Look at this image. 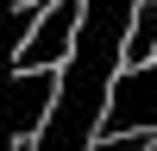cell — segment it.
Listing matches in <instances>:
<instances>
[{"mask_svg":"<svg viewBox=\"0 0 157 151\" xmlns=\"http://www.w3.org/2000/svg\"><path fill=\"white\" fill-rule=\"evenodd\" d=\"M82 6L88 0H50L38 32L13 50V69H63L75 57V38H82Z\"/></svg>","mask_w":157,"mask_h":151,"instance_id":"cell-1","label":"cell"},{"mask_svg":"<svg viewBox=\"0 0 157 151\" xmlns=\"http://www.w3.org/2000/svg\"><path fill=\"white\" fill-rule=\"evenodd\" d=\"M57 95H63V76H50V69H13L6 76V126L19 145H32L44 132V120L57 113Z\"/></svg>","mask_w":157,"mask_h":151,"instance_id":"cell-2","label":"cell"},{"mask_svg":"<svg viewBox=\"0 0 157 151\" xmlns=\"http://www.w3.org/2000/svg\"><path fill=\"white\" fill-rule=\"evenodd\" d=\"M151 57H157V0H138L132 38H126V69L132 63H151Z\"/></svg>","mask_w":157,"mask_h":151,"instance_id":"cell-3","label":"cell"},{"mask_svg":"<svg viewBox=\"0 0 157 151\" xmlns=\"http://www.w3.org/2000/svg\"><path fill=\"white\" fill-rule=\"evenodd\" d=\"M38 19H44V13H38V0H13V25H6V44L19 50L25 38L38 32Z\"/></svg>","mask_w":157,"mask_h":151,"instance_id":"cell-4","label":"cell"}]
</instances>
